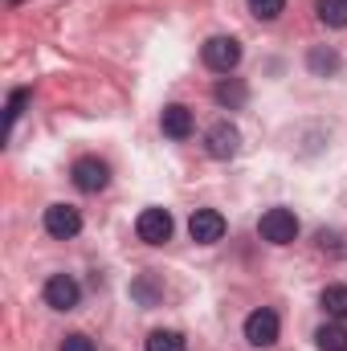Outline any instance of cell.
I'll return each instance as SVG.
<instances>
[{
  "label": "cell",
  "mask_w": 347,
  "mask_h": 351,
  "mask_svg": "<svg viewBox=\"0 0 347 351\" xmlns=\"http://www.w3.org/2000/svg\"><path fill=\"white\" fill-rule=\"evenodd\" d=\"M307 66H311V70H315L319 78H327V74H335V70H339V58H335L331 49H311Z\"/></svg>",
  "instance_id": "2e32d148"
},
{
  "label": "cell",
  "mask_w": 347,
  "mask_h": 351,
  "mask_svg": "<svg viewBox=\"0 0 347 351\" xmlns=\"http://www.w3.org/2000/svg\"><path fill=\"white\" fill-rule=\"evenodd\" d=\"M8 4H21V0H8Z\"/></svg>",
  "instance_id": "44dd1931"
},
{
  "label": "cell",
  "mask_w": 347,
  "mask_h": 351,
  "mask_svg": "<svg viewBox=\"0 0 347 351\" xmlns=\"http://www.w3.org/2000/svg\"><path fill=\"white\" fill-rule=\"evenodd\" d=\"M319 306H323V315H327V319H335V323H347V286H344V282L327 286V290L319 294Z\"/></svg>",
  "instance_id": "8fae6325"
},
{
  "label": "cell",
  "mask_w": 347,
  "mask_h": 351,
  "mask_svg": "<svg viewBox=\"0 0 347 351\" xmlns=\"http://www.w3.org/2000/svg\"><path fill=\"white\" fill-rule=\"evenodd\" d=\"M315 16L327 29H347V0H315Z\"/></svg>",
  "instance_id": "4fadbf2b"
},
{
  "label": "cell",
  "mask_w": 347,
  "mask_h": 351,
  "mask_svg": "<svg viewBox=\"0 0 347 351\" xmlns=\"http://www.w3.org/2000/svg\"><path fill=\"white\" fill-rule=\"evenodd\" d=\"M258 233H261V241H270V245H294L298 217L290 208H265L261 221H258Z\"/></svg>",
  "instance_id": "7a4b0ae2"
},
{
  "label": "cell",
  "mask_w": 347,
  "mask_h": 351,
  "mask_svg": "<svg viewBox=\"0 0 347 351\" xmlns=\"http://www.w3.org/2000/svg\"><path fill=\"white\" fill-rule=\"evenodd\" d=\"M70 180H74L78 192L94 196V192H102V188L110 184V168H106V160H98V156H82V160H74Z\"/></svg>",
  "instance_id": "5b68a950"
},
{
  "label": "cell",
  "mask_w": 347,
  "mask_h": 351,
  "mask_svg": "<svg viewBox=\"0 0 347 351\" xmlns=\"http://www.w3.org/2000/svg\"><path fill=\"white\" fill-rule=\"evenodd\" d=\"M45 233L53 237V241H74L78 233H82V213L74 208V204H49L45 208Z\"/></svg>",
  "instance_id": "3957f363"
},
{
  "label": "cell",
  "mask_w": 347,
  "mask_h": 351,
  "mask_svg": "<svg viewBox=\"0 0 347 351\" xmlns=\"http://www.w3.org/2000/svg\"><path fill=\"white\" fill-rule=\"evenodd\" d=\"M246 4H250V12H254L258 21H265V25H270V21H278V16H282V8H286V0H246Z\"/></svg>",
  "instance_id": "ac0fdd59"
},
{
  "label": "cell",
  "mask_w": 347,
  "mask_h": 351,
  "mask_svg": "<svg viewBox=\"0 0 347 351\" xmlns=\"http://www.w3.org/2000/svg\"><path fill=\"white\" fill-rule=\"evenodd\" d=\"M29 98H33V90H12V94H8V106H4V119H8V131H12V127H16V119H21V110H25V102H29Z\"/></svg>",
  "instance_id": "d6986e66"
},
{
  "label": "cell",
  "mask_w": 347,
  "mask_h": 351,
  "mask_svg": "<svg viewBox=\"0 0 347 351\" xmlns=\"http://www.w3.org/2000/svg\"><path fill=\"white\" fill-rule=\"evenodd\" d=\"M237 147H241V131H237L233 123H213V127H208V135H204V152H208L213 160H233Z\"/></svg>",
  "instance_id": "9c48e42d"
},
{
  "label": "cell",
  "mask_w": 347,
  "mask_h": 351,
  "mask_svg": "<svg viewBox=\"0 0 347 351\" xmlns=\"http://www.w3.org/2000/svg\"><path fill=\"white\" fill-rule=\"evenodd\" d=\"M62 351H94V339L82 335V331H74V335H66V339H62Z\"/></svg>",
  "instance_id": "ffe728a7"
},
{
  "label": "cell",
  "mask_w": 347,
  "mask_h": 351,
  "mask_svg": "<svg viewBox=\"0 0 347 351\" xmlns=\"http://www.w3.org/2000/svg\"><path fill=\"white\" fill-rule=\"evenodd\" d=\"M160 294H164V290L156 286V278H152V274H143V278H135V282H131V298H139L143 306H156V302H160Z\"/></svg>",
  "instance_id": "5bb4252c"
},
{
  "label": "cell",
  "mask_w": 347,
  "mask_h": 351,
  "mask_svg": "<svg viewBox=\"0 0 347 351\" xmlns=\"http://www.w3.org/2000/svg\"><path fill=\"white\" fill-rule=\"evenodd\" d=\"M217 102H221V106H229V110H233V106H241V102H246V86H241L237 78H225V82L217 86Z\"/></svg>",
  "instance_id": "e0dca14e"
},
{
  "label": "cell",
  "mask_w": 347,
  "mask_h": 351,
  "mask_svg": "<svg viewBox=\"0 0 347 351\" xmlns=\"http://www.w3.org/2000/svg\"><path fill=\"white\" fill-rule=\"evenodd\" d=\"M41 298H45V306H49V311H74V306L82 302V286H78L70 274H49V278H45V290H41Z\"/></svg>",
  "instance_id": "277c9868"
},
{
  "label": "cell",
  "mask_w": 347,
  "mask_h": 351,
  "mask_svg": "<svg viewBox=\"0 0 347 351\" xmlns=\"http://www.w3.org/2000/svg\"><path fill=\"white\" fill-rule=\"evenodd\" d=\"M192 127H196V119H192V110L184 106V102H172V106H164V114H160V131L168 135V139H188L192 135Z\"/></svg>",
  "instance_id": "30bf717a"
},
{
  "label": "cell",
  "mask_w": 347,
  "mask_h": 351,
  "mask_svg": "<svg viewBox=\"0 0 347 351\" xmlns=\"http://www.w3.org/2000/svg\"><path fill=\"white\" fill-rule=\"evenodd\" d=\"M188 237H192L196 245H217V241L225 237V217H221L217 208H196V213L188 217Z\"/></svg>",
  "instance_id": "52a82bcc"
},
{
  "label": "cell",
  "mask_w": 347,
  "mask_h": 351,
  "mask_svg": "<svg viewBox=\"0 0 347 351\" xmlns=\"http://www.w3.org/2000/svg\"><path fill=\"white\" fill-rule=\"evenodd\" d=\"M135 233L143 245H168L172 241V213L168 208H143L135 221Z\"/></svg>",
  "instance_id": "8992f818"
},
{
  "label": "cell",
  "mask_w": 347,
  "mask_h": 351,
  "mask_svg": "<svg viewBox=\"0 0 347 351\" xmlns=\"http://www.w3.org/2000/svg\"><path fill=\"white\" fill-rule=\"evenodd\" d=\"M315 343H319V351H347V327L344 323H323L319 331H315Z\"/></svg>",
  "instance_id": "7c38bea8"
},
{
  "label": "cell",
  "mask_w": 347,
  "mask_h": 351,
  "mask_svg": "<svg viewBox=\"0 0 347 351\" xmlns=\"http://www.w3.org/2000/svg\"><path fill=\"white\" fill-rule=\"evenodd\" d=\"M200 62L213 70V74H233L237 66H241V41L237 37H208L204 45H200Z\"/></svg>",
  "instance_id": "6da1fadb"
},
{
  "label": "cell",
  "mask_w": 347,
  "mask_h": 351,
  "mask_svg": "<svg viewBox=\"0 0 347 351\" xmlns=\"http://www.w3.org/2000/svg\"><path fill=\"white\" fill-rule=\"evenodd\" d=\"M184 335L180 331H152L147 335V351H184Z\"/></svg>",
  "instance_id": "9a60e30c"
},
{
  "label": "cell",
  "mask_w": 347,
  "mask_h": 351,
  "mask_svg": "<svg viewBox=\"0 0 347 351\" xmlns=\"http://www.w3.org/2000/svg\"><path fill=\"white\" fill-rule=\"evenodd\" d=\"M278 331H282V323H278V315H274L270 306H258V311L246 319V339H250V348H274V343H278Z\"/></svg>",
  "instance_id": "ba28073f"
}]
</instances>
